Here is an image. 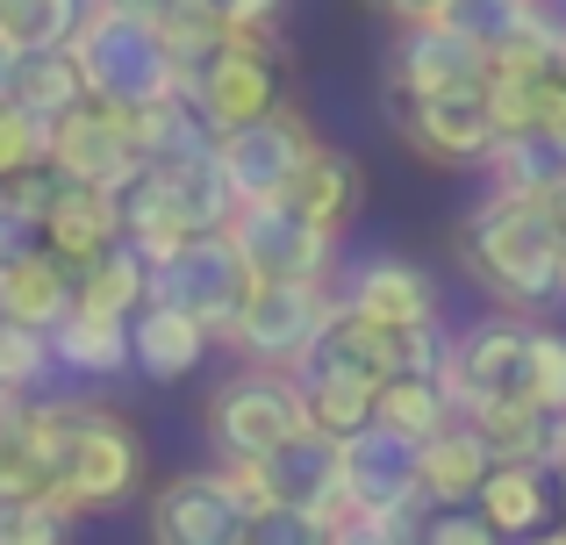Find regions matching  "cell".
Segmentation results:
<instances>
[{"label":"cell","mask_w":566,"mask_h":545,"mask_svg":"<svg viewBox=\"0 0 566 545\" xmlns=\"http://www.w3.org/2000/svg\"><path fill=\"white\" fill-rule=\"evenodd\" d=\"M459 266L510 316H559L566 308V223L553 201L488 187L459 223Z\"/></svg>","instance_id":"obj_1"},{"label":"cell","mask_w":566,"mask_h":545,"mask_svg":"<svg viewBox=\"0 0 566 545\" xmlns=\"http://www.w3.org/2000/svg\"><path fill=\"white\" fill-rule=\"evenodd\" d=\"M72 57L86 72V94L108 101V108H158V101L187 94V65L172 57L166 29H158L151 8L137 0H94L72 36Z\"/></svg>","instance_id":"obj_2"},{"label":"cell","mask_w":566,"mask_h":545,"mask_svg":"<svg viewBox=\"0 0 566 545\" xmlns=\"http://www.w3.org/2000/svg\"><path fill=\"white\" fill-rule=\"evenodd\" d=\"M144 489V438L108 402H57V503L72 517L115 510Z\"/></svg>","instance_id":"obj_3"},{"label":"cell","mask_w":566,"mask_h":545,"mask_svg":"<svg viewBox=\"0 0 566 545\" xmlns=\"http://www.w3.org/2000/svg\"><path fill=\"white\" fill-rule=\"evenodd\" d=\"M337 316V287H308V280H251L244 308H237L230 352L237 366H265V374H294V366L316 352V337Z\"/></svg>","instance_id":"obj_4"},{"label":"cell","mask_w":566,"mask_h":545,"mask_svg":"<svg viewBox=\"0 0 566 545\" xmlns=\"http://www.w3.org/2000/svg\"><path fill=\"white\" fill-rule=\"evenodd\" d=\"M302 388L294 374H265V366H230L208 388V446L216 467H259L265 452H280L302 431Z\"/></svg>","instance_id":"obj_5"},{"label":"cell","mask_w":566,"mask_h":545,"mask_svg":"<svg viewBox=\"0 0 566 545\" xmlns=\"http://www.w3.org/2000/svg\"><path fill=\"white\" fill-rule=\"evenodd\" d=\"M187 101L201 108V123L216 129V137L287 108V65H280L273 29H259V36H222L201 65H187Z\"/></svg>","instance_id":"obj_6"},{"label":"cell","mask_w":566,"mask_h":545,"mask_svg":"<svg viewBox=\"0 0 566 545\" xmlns=\"http://www.w3.org/2000/svg\"><path fill=\"white\" fill-rule=\"evenodd\" d=\"M144 538L151 545H251V495L237 489L230 467H193L166 474L144 503Z\"/></svg>","instance_id":"obj_7"},{"label":"cell","mask_w":566,"mask_h":545,"mask_svg":"<svg viewBox=\"0 0 566 545\" xmlns=\"http://www.w3.org/2000/svg\"><path fill=\"white\" fill-rule=\"evenodd\" d=\"M230 244L251 266V280H308V287H337V266H345V238L302 223L287 201H244L237 223H230Z\"/></svg>","instance_id":"obj_8"},{"label":"cell","mask_w":566,"mask_h":545,"mask_svg":"<svg viewBox=\"0 0 566 545\" xmlns=\"http://www.w3.org/2000/svg\"><path fill=\"white\" fill-rule=\"evenodd\" d=\"M230 474H237V489L251 495V510L294 503V510H316V517H331V524H352V510H345V446L308 431V423L280 452H265L259 467H230Z\"/></svg>","instance_id":"obj_9"},{"label":"cell","mask_w":566,"mask_h":545,"mask_svg":"<svg viewBox=\"0 0 566 545\" xmlns=\"http://www.w3.org/2000/svg\"><path fill=\"white\" fill-rule=\"evenodd\" d=\"M387 123L395 137L409 144L416 158L430 166H459V172H481L495 158L502 129H495V108L488 94H387Z\"/></svg>","instance_id":"obj_10"},{"label":"cell","mask_w":566,"mask_h":545,"mask_svg":"<svg viewBox=\"0 0 566 545\" xmlns=\"http://www.w3.org/2000/svg\"><path fill=\"white\" fill-rule=\"evenodd\" d=\"M488 86H495V51L473 29H459L452 14L395 29L387 94H488Z\"/></svg>","instance_id":"obj_11"},{"label":"cell","mask_w":566,"mask_h":545,"mask_svg":"<svg viewBox=\"0 0 566 545\" xmlns=\"http://www.w3.org/2000/svg\"><path fill=\"white\" fill-rule=\"evenodd\" d=\"M51 166L72 187H101V195H129L144 180V144H137V115L86 101L65 123H51Z\"/></svg>","instance_id":"obj_12"},{"label":"cell","mask_w":566,"mask_h":545,"mask_svg":"<svg viewBox=\"0 0 566 545\" xmlns=\"http://www.w3.org/2000/svg\"><path fill=\"white\" fill-rule=\"evenodd\" d=\"M244 294H251V266L237 259L230 230H222V238H187L172 259L151 266V302L180 308V316H201L216 337H230Z\"/></svg>","instance_id":"obj_13"},{"label":"cell","mask_w":566,"mask_h":545,"mask_svg":"<svg viewBox=\"0 0 566 545\" xmlns=\"http://www.w3.org/2000/svg\"><path fill=\"white\" fill-rule=\"evenodd\" d=\"M216 151H222V166H230L237 201H280L294 187V172H302L323 144H316V129H308L302 108H273L244 129H222Z\"/></svg>","instance_id":"obj_14"},{"label":"cell","mask_w":566,"mask_h":545,"mask_svg":"<svg viewBox=\"0 0 566 545\" xmlns=\"http://www.w3.org/2000/svg\"><path fill=\"white\" fill-rule=\"evenodd\" d=\"M345 446V510L352 517H395V524H423V489H416V438L366 423V431L337 438Z\"/></svg>","instance_id":"obj_15"},{"label":"cell","mask_w":566,"mask_h":545,"mask_svg":"<svg viewBox=\"0 0 566 545\" xmlns=\"http://www.w3.org/2000/svg\"><path fill=\"white\" fill-rule=\"evenodd\" d=\"M337 302L359 308V316H374V323H395V331H416V323H444V294H438V280L416 266V259H401V252H374V259H359V266L345 273V287H337Z\"/></svg>","instance_id":"obj_16"},{"label":"cell","mask_w":566,"mask_h":545,"mask_svg":"<svg viewBox=\"0 0 566 545\" xmlns=\"http://www.w3.org/2000/svg\"><path fill=\"white\" fill-rule=\"evenodd\" d=\"M144 180L166 195V209L187 223V238H222V230L237 223V209H244L216 144H201V151H180V158H158V166H144Z\"/></svg>","instance_id":"obj_17"},{"label":"cell","mask_w":566,"mask_h":545,"mask_svg":"<svg viewBox=\"0 0 566 545\" xmlns=\"http://www.w3.org/2000/svg\"><path fill=\"white\" fill-rule=\"evenodd\" d=\"M280 8H287V0H151V14H158V29H166L180 65H201L222 36L280 29Z\"/></svg>","instance_id":"obj_18"},{"label":"cell","mask_w":566,"mask_h":545,"mask_svg":"<svg viewBox=\"0 0 566 545\" xmlns=\"http://www.w3.org/2000/svg\"><path fill=\"white\" fill-rule=\"evenodd\" d=\"M0 489L8 495H57V402L14 395L0 409Z\"/></svg>","instance_id":"obj_19"},{"label":"cell","mask_w":566,"mask_h":545,"mask_svg":"<svg viewBox=\"0 0 566 545\" xmlns=\"http://www.w3.org/2000/svg\"><path fill=\"white\" fill-rule=\"evenodd\" d=\"M495 460H502V452L488 446L467 417H452L444 431H430L423 446H416V489H423L430 510L473 503V495H481V481L495 474Z\"/></svg>","instance_id":"obj_20"},{"label":"cell","mask_w":566,"mask_h":545,"mask_svg":"<svg viewBox=\"0 0 566 545\" xmlns=\"http://www.w3.org/2000/svg\"><path fill=\"white\" fill-rule=\"evenodd\" d=\"M216 345H222V337L208 331L201 316H180V308H166V302H144L137 316H129V366H137L144 380H187V374H201V359Z\"/></svg>","instance_id":"obj_21"},{"label":"cell","mask_w":566,"mask_h":545,"mask_svg":"<svg viewBox=\"0 0 566 545\" xmlns=\"http://www.w3.org/2000/svg\"><path fill=\"white\" fill-rule=\"evenodd\" d=\"M473 510H481V517L516 545V538L545 532V524L559 517V481H553V467H545V460H495V474L481 481Z\"/></svg>","instance_id":"obj_22"},{"label":"cell","mask_w":566,"mask_h":545,"mask_svg":"<svg viewBox=\"0 0 566 545\" xmlns=\"http://www.w3.org/2000/svg\"><path fill=\"white\" fill-rule=\"evenodd\" d=\"M43 244H51L57 259H65L72 273H86L94 259H108L123 238V195H101V187H72L57 195V209L43 216Z\"/></svg>","instance_id":"obj_23"},{"label":"cell","mask_w":566,"mask_h":545,"mask_svg":"<svg viewBox=\"0 0 566 545\" xmlns=\"http://www.w3.org/2000/svg\"><path fill=\"white\" fill-rule=\"evenodd\" d=\"M0 294H8V323H29V331H57V323L80 308V273L43 244L22 266L0 273Z\"/></svg>","instance_id":"obj_24"},{"label":"cell","mask_w":566,"mask_h":545,"mask_svg":"<svg viewBox=\"0 0 566 545\" xmlns=\"http://www.w3.org/2000/svg\"><path fill=\"white\" fill-rule=\"evenodd\" d=\"M359 195H366V172L352 166L345 151H331V144H323V151L308 158L302 172H294V187H287L280 201H287V209L302 216V223L337 230V238H345V223L359 216Z\"/></svg>","instance_id":"obj_25"},{"label":"cell","mask_w":566,"mask_h":545,"mask_svg":"<svg viewBox=\"0 0 566 545\" xmlns=\"http://www.w3.org/2000/svg\"><path fill=\"white\" fill-rule=\"evenodd\" d=\"M51 345H57V366L80 374V380H123V374H137V366H129V323L123 316L72 308V316L51 331Z\"/></svg>","instance_id":"obj_26"},{"label":"cell","mask_w":566,"mask_h":545,"mask_svg":"<svg viewBox=\"0 0 566 545\" xmlns=\"http://www.w3.org/2000/svg\"><path fill=\"white\" fill-rule=\"evenodd\" d=\"M36 123H65L72 108H86V72L80 57H72V43H57V51H22V65H14V94Z\"/></svg>","instance_id":"obj_27"},{"label":"cell","mask_w":566,"mask_h":545,"mask_svg":"<svg viewBox=\"0 0 566 545\" xmlns=\"http://www.w3.org/2000/svg\"><path fill=\"white\" fill-rule=\"evenodd\" d=\"M481 172H488V187H502V195L553 201L566 187V144H553L545 129H524V137H502Z\"/></svg>","instance_id":"obj_28"},{"label":"cell","mask_w":566,"mask_h":545,"mask_svg":"<svg viewBox=\"0 0 566 545\" xmlns=\"http://www.w3.org/2000/svg\"><path fill=\"white\" fill-rule=\"evenodd\" d=\"M294 388H302L308 431H323V438L366 431V423H374V409H380V388H366V380H352V374H316V366H302V374H294Z\"/></svg>","instance_id":"obj_29"},{"label":"cell","mask_w":566,"mask_h":545,"mask_svg":"<svg viewBox=\"0 0 566 545\" xmlns=\"http://www.w3.org/2000/svg\"><path fill=\"white\" fill-rule=\"evenodd\" d=\"M151 302V259L137 252V244H115L108 259H94V266L80 273V308H94V316H137V308Z\"/></svg>","instance_id":"obj_30"},{"label":"cell","mask_w":566,"mask_h":545,"mask_svg":"<svg viewBox=\"0 0 566 545\" xmlns=\"http://www.w3.org/2000/svg\"><path fill=\"white\" fill-rule=\"evenodd\" d=\"M459 409H452V388L444 380H430V374H401V380H387L380 388V409H374V423H387V431H401V438H416L423 446L430 431H444Z\"/></svg>","instance_id":"obj_31"},{"label":"cell","mask_w":566,"mask_h":545,"mask_svg":"<svg viewBox=\"0 0 566 545\" xmlns=\"http://www.w3.org/2000/svg\"><path fill=\"white\" fill-rule=\"evenodd\" d=\"M86 8H94V0H8V8H0V36H8L14 51H57V43L80 36Z\"/></svg>","instance_id":"obj_32"},{"label":"cell","mask_w":566,"mask_h":545,"mask_svg":"<svg viewBox=\"0 0 566 545\" xmlns=\"http://www.w3.org/2000/svg\"><path fill=\"white\" fill-rule=\"evenodd\" d=\"M137 144H144V166H158V158L216 144V129L201 123V108H193L187 94H172V101H158V108H137Z\"/></svg>","instance_id":"obj_33"},{"label":"cell","mask_w":566,"mask_h":545,"mask_svg":"<svg viewBox=\"0 0 566 545\" xmlns=\"http://www.w3.org/2000/svg\"><path fill=\"white\" fill-rule=\"evenodd\" d=\"M51 374H65V366H57L51 331H29V323H0V388L29 402V395L51 388Z\"/></svg>","instance_id":"obj_34"},{"label":"cell","mask_w":566,"mask_h":545,"mask_svg":"<svg viewBox=\"0 0 566 545\" xmlns=\"http://www.w3.org/2000/svg\"><path fill=\"white\" fill-rule=\"evenodd\" d=\"M123 238H129V244H137V252L158 266V259H172V252L187 244V223L166 209V195H158L151 180H137V187L123 195Z\"/></svg>","instance_id":"obj_35"},{"label":"cell","mask_w":566,"mask_h":545,"mask_svg":"<svg viewBox=\"0 0 566 545\" xmlns=\"http://www.w3.org/2000/svg\"><path fill=\"white\" fill-rule=\"evenodd\" d=\"M36 166H51V123H36L22 101H0V187Z\"/></svg>","instance_id":"obj_36"},{"label":"cell","mask_w":566,"mask_h":545,"mask_svg":"<svg viewBox=\"0 0 566 545\" xmlns=\"http://www.w3.org/2000/svg\"><path fill=\"white\" fill-rule=\"evenodd\" d=\"M0 545H72V510L57 495H22L0 524Z\"/></svg>","instance_id":"obj_37"},{"label":"cell","mask_w":566,"mask_h":545,"mask_svg":"<svg viewBox=\"0 0 566 545\" xmlns=\"http://www.w3.org/2000/svg\"><path fill=\"white\" fill-rule=\"evenodd\" d=\"M531 402L545 417L566 409V331H553V323H531Z\"/></svg>","instance_id":"obj_38"},{"label":"cell","mask_w":566,"mask_h":545,"mask_svg":"<svg viewBox=\"0 0 566 545\" xmlns=\"http://www.w3.org/2000/svg\"><path fill=\"white\" fill-rule=\"evenodd\" d=\"M337 524L316 517V510H294V503H265L251 510V545H331Z\"/></svg>","instance_id":"obj_39"},{"label":"cell","mask_w":566,"mask_h":545,"mask_svg":"<svg viewBox=\"0 0 566 545\" xmlns=\"http://www.w3.org/2000/svg\"><path fill=\"white\" fill-rule=\"evenodd\" d=\"M416 545H510V538H502L473 503H452V510H423V524H416Z\"/></svg>","instance_id":"obj_40"},{"label":"cell","mask_w":566,"mask_h":545,"mask_svg":"<svg viewBox=\"0 0 566 545\" xmlns=\"http://www.w3.org/2000/svg\"><path fill=\"white\" fill-rule=\"evenodd\" d=\"M29 252H43V216H29L22 201L0 187V273L8 266H22Z\"/></svg>","instance_id":"obj_41"},{"label":"cell","mask_w":566,"mask_h":545,"mask_svg":"<svg viewBox=\"0 0 566 545\" xmlns=\"http://www.w3.org/2000/svg\"><path fill=\"white\" fill-rule=\"evenodd\" d=\"M331 545H416V524H395V517H352V524H337Z\"/></svg>","instance_id":"obj_42"},{"label":"cell","mask_w":566,"mask_h":545,"mask_svg":"<svg viewBox=\"0 0 566 545\" xmlns=\"http://www.w3.org/2000/svg\"><path fill=\"white\" fill-rule=\"evenodd\" d=\"M366 8H374L380 22H395V29H416V22H438V14H452V0H366Z\"/></svg>","instance_id":"obj_43"},{"label":"cell","mask_w":566,"mask_h":545,"mask_svg":"<svg viewBox=\"0 0 566 545\" xmlns=\"http://www.w3.org/2000/svg\"><path fill=\"white\" fill-rule=\"evenodd\" d=\"M14 65H22V51H14V43H8V36H0V101H8V94H14Z\"/></svg>","instance_id":"obj_44"},{"label":"cell","mask_w":566,"mask_h":545,"mask_svg":"<svg viewBox=\"0 0 566 545\" xmlns=\"http://www.w3.org/2000/svg\"><path fill=\"white\" fill-rule=\"evenodd\" d=\"M516 545H566V524H545V532H531V538H516Z\"/></svg>","instance_id":"obj_45"},{"label":"cell","mask_w":566,"mask_h":545,"mask_svg":"<svg viewBox=\"0 0 566 545\" xmlns=\"http://www.w3.org/2000/svg\"><path fill=\"white\" fill-rule=\"evenodd\" d=\"M14 503H22V495H8V489H0V524H8V510H14Z\"/></svg>","instance_id":"obj_46"},{"label":"cell","mask_w":566,"mask_h":545,"mask_svg":"<svg viewBox=\"0 0 566 545\" xmlns=\"http://www.w3.org/2000/svg\"><path fill=\"white\" fill-rule=\"evenodd\" d=\"M553 481H559V524H566V467H559V474H553Z\"/></svg>","instance_id":"obj_47"},{"label":"cell","mask_w":566,"mask_h":545,"mask_svg":"<svg viewBox=\"0 0 566 545\" xmlns=\"http://www.w3.org/2000/svg\"><path fill=\"white\" fill-rule=\"evenodd\" d=\"M553 209H559V223H566V187H559V195H553Z\"/></svg>","instance_id":"obj_48"},{"label":"cell","mask_w":566,"mask_h":545,"mask_svg":"<svg viewBox=\"0 0 566 545\" xmlns=\"http://www.w3.org/2000/svg\"><path fill=\"white\" fill-rule=\"evenodd\" d=\"M0 323H8V294H0Z\"/></svg>","instance_id":"obj_49"},{"label":"cell","mask_w":566,"mask_h":545,"mask_svg":"<svg viewBox=\"0 0 566 545\" xmlns=\"http://www.w3.org/2000/svg\"><path fill=\"white\" fill-rule=\"evenodd\" d=\"M8 402H14V395H8V388H0V409H8Z\"/></svg>","instance_id":"obj_50"},{"label":"cell","mask_w":566,"mask_h":545,"mask_svg":"<svg viewBox=\"0 0 566 545\" xmlns=\"http://www.w3.org/2000/svg\"><path fill=\"white\" fill-rule=\"evenodd\" d=\"M137 8H151V0H137Z\"/></svg>","instance_id":"obj_51"},{"label":"cell","mask_w":566,"mask_h":545,"mask_svg":"<svg viewBox=\"0 0 566 545\" xmlns=\"http://www.w3.org/2000/svg\"><path fill=\"white\" fill-rule=\"evenodd\" d=\"M0 8H8V0H0Z\"/></svg>","instance_id":"obj_52"}]
</instances>
